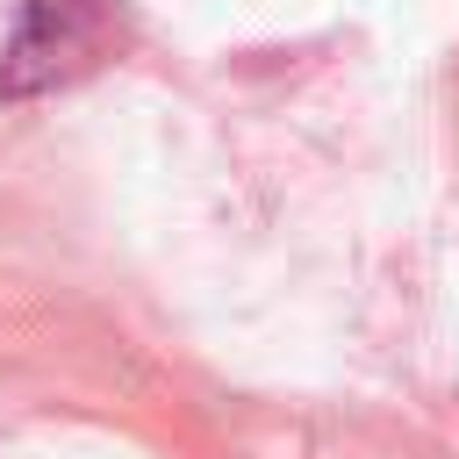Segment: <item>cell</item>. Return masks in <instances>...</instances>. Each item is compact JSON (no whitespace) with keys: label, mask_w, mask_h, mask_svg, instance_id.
<instances>
[{"label":"cell","mask_w":459,"mask_h":459,"mask_svg":"<svg viewBox=\"0 0 459 459\" xmlns=\"http://www.w3.org/2000/svg\"><path fill=\"white\" fill-rule=\"evenodd\" d=\"M115 50V0H14L0 50V100H36L86 79Z\"/></svg>","instance_id":"6da1fadb"}]
</instances>
